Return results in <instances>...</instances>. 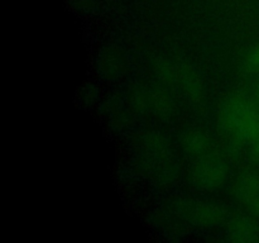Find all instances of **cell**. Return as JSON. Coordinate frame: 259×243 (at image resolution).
<instances>
[{"instance_id":"3957f363","label":"cell","mask_w":259,"mask_h":243,"mask_svg":"<svg viewBox=\"0 0 259 243\" xmlns=\"http://www.w3.org/2000/svg\"><path fill=\"white\" fill-rule=\"evenodd\" d=\"M227 164L217 154L199 158L192 171L195 184L207 190L222 186L227 180Z\"/></svg>"},{"instance_id":"30bf717a","label":"cell","mask_w":259,"mask_h":243,"mask_svg":"<svg viewBox=\"0 0 259 243\" xmlns=\"http://www.w3.org/2000/svg\"><path fill=\"white\" fill-rule=\"evenodd\" d=\"M244 68L249 72L259 71V45L253 47L244 58Z\"/></svg>"},{"instance_id":"52a82bcc","label":"cell","mask_w":259,"mask_h":243,"mask_svg":"<svg viewBox=\"0 0 259 243\" xmlns=\"http://www.w3.org/2000/svg\"><path fill=\"white\" fill-rule=\"evenodd\" d=\"M182 148L189 156L195 158L215 154V142L206 132L204 131H191L182 137Z\"/></svg>"},{"instance_id":"5b68a950","label":"cell","mask_w":259,"mask_h":243,"mask_svg":"<svg viewBox=\"0 0 259 243\" xmlns=\"http://www.w3.org/2000/svg\"><path fill=\"white\" fill-rule=\"evenodd\" d=\"M136 104L144 111L157 116H167L174 111L171 98L159 89H149L136 96Z\"/></svg>"},{"instance_id":"7a4b0ae2","label":"cell","mask_w":259,"mask_h":243,"mask_svg":"<svg viewBox=\"0 0 259 243\" xmlns=\"http://www.w3.org/2000/svg\"><path fill=\"white\" fill-rule=\"evenodd\" d=\"M156 73L162 83L181 90L191 103H199L204 95L200 76L189 65L177 61H161L156 66Z\"/></svg>"},{"instance_id":"ba28073f","label":"cell","mask_w":259,"mask_h":243,"mask_svg":"<svg viewBox=\"0 0 259 243\" xmlns=\"http://www.w3.org/2000/svg\"><path fill=\"white\" fill-rule=\"evenodd\" d=\"M227 234L234 242H253L259 239V225L249 218H234L228 224Z\"/></svg>"},{"instance_id":"8992f818","label":"cell","mask_w":259,"mask_h":243,"mask_svg":"<svg viewBox=\"0 0 259 243\" xmlns=\"http://www.w3.org/2000/svg\"><path fill=\"white\" fill-rule=\"evenodd\" d=\"M234 195L240 202L259 214V175L247 174L237 180Z\"/></svg>"},{"instance_id":"8fae6325","label":"cell","mask_w":259,"mask_h":243,"mask_svg":"<svg viewBox=\"0 0 259 243\" xmlns=\"http://www.w3.org/2000/svg\"><path fill=\"white\" fill-rule=\"evenodd\" d=\"M257 95H258V98H259V84H258V88H257Z\"/></svg>"},{"instance_id":"277c9868","label":"cell","mask_w":259,"mask_h":243,"mask_svg":"<svg viewBox=\"0 0 259 243\" xmlns=\"http://www.w3.org/2000/svg\"><path fill=\"white\" fill-rule=\"evenodd\" d=\"M182 214L189 222L204 227H214L225 219V212L222 207L206 201L187 202L182 208Z\"/></svg>"},{"instance_id":"9c48e42d","label":"cell","mask_w":259,"mask_h":243,"mask_svg":"<svg viewBox=\"0 0 259 243\" xmlns=\"http://www.w3.org/2000/svg\"><path fill=\"white\" fill-rule=\"evenodd\" d=\"M146 148L153 157H163L167 152L166 142L158 136H149L146 141Z\"/></svg>"},{"instance_id":"6da1fadb","label":"cell","mask_w":259,"mask_h":243,"mask_svg":"<svg viewBox=\"0 0 259 243\" xmlns=\"http://www.w3.org/2000/svg\"><path fill=\"white\" fill-rule=\"evenodd\" d=\"M218 119L233 141L247 146L250 156L259 159V109L250 99L240 94L228 96L220 105Z\"/></svg>"}]
</instances>
